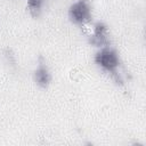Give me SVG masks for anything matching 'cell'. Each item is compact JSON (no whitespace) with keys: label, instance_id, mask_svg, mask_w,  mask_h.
Returning a JSON list of instances; mask_svg holds the SVG:
<instances>
[{"label":"cell","instance_id":"4","mask_svg":"<svg viewBox=\"0 0 146 146\" xmlns=\"http://www.w3.org/2000/svg\"><path fill=\"white\" fill-rule=\"evenodd\" d=\"M33 80H34L35 84L42 89H46L50 86L51 80H52V75H51V72H50V70H49V67L44 60H40L38 63L36 67L34 68Z\"/></svg>","mask_w":146,"mask_h":146},{"label":"cell","instance_id":"5","mask_svg":"<svg viewBox=\"0 0 146 146\" xmlns=\"http://www.w3.org/2000/svg\"><path fill=\"white\" fill-rule=\"evenodd\" d=\"M43 8L44 0H26V10L34 18H38L42 15Z\"/></svg>","mask_w":146,"mask_h":146},{"label":"cell","instance_id":"2","mask_svg":"<svg viewBox=\"0 0 146 146\" xmlns=\"http://www.w3.org/2000/svg\"><path fill=\"white\" fill-rule=\"evenodd\" d=\"M70 22L78 26H84L92 19V6L89 0H75L67 9Z\"/></svg>","mask_w":146,"mask_h":146},{"label":"cell","instance_id":"1","mask_svg":"<svg viewBox=\"0 0 146 146\" xmlns=\"http://www.w3.org/2000/svg\"><path fill=\"white\" fill-rule=\"evenodd\" d=\"M95 64L105 73L111 74L114 78H119V71L121 67V58L119 52L111 46L98 48L94 56Z\"/></svg>","mask_w":146,"mask_h":146},{"label":"cell","instance_id":"3","mask_svg":"<svg viewBox=\"0 0 146 146\" xmlns=\"http://www.w3.org/2000/svg\"><path fill=\"white\" fill-rule=\"evenodd\" d=\"M88 41L96 48H103L111 46V35L108 26L104 22H96L88 35Z\"/></svg>","mask_w":146,"mask_h":146}]
</instances>
